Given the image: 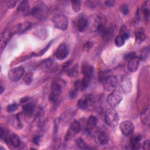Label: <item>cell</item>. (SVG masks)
<instances>
[{"mask_svg": "<svg viewBox=\"0 0 150 150\" xmlns=\"http://www.w3.org/2000/svg\"><path fill=\"white\" fill-rule=\"evenodd\" d=\"M105 121L111 127H115L119 122L118 112L114 109H108L105 113Z\"/></svg>", "mask_w": 150, "mask_h": 150, "instance_id": "1", "label": "cell"}, {"mask_svg": "<svg viewBox=\"0 0 150 150\" xmlns=\"http://www.w3.org/2000/svg\"><path fill=\"white\" fill-rule=\"evenodd\" d=\"M122 94L120 90H114L108 95L107 101L111 107L114 108L119 105L122 100Z\"/></svg>", "mask_w": 150, "mask_h": 150, "instance_id": "2", "label": "cell"}, {"mask_svg": "<svg viewBox=\"0 0 150 150\" xmlns=\"http://www.w3.org/2000/svg\"><path fill=\"white\" fill-rule=\"evenodd\" d=\"M54 26L60 30H66L68 27V20L66 16L63 14H57L52 19Z\"/></svg>", "mask_w": 150, "mask_h": 150, "instance_id": "3", "label": "cell"}, {"mask_svg": "<svg viewBox=\"0 0 150 150\" xmlns=\"http://www.w3.org/2000/svg\"><path fill=\"white\" fill-rule=\"evenodd\" d=\"M61 93L62 87L57 82H53L50 87L49 100L53 103H56L60 96Z\"/></svg>", "mask_w": 150, "mask_h": 150, "instance_id": "4", "label": "cell"}, {"mask_svg": "<svg viewBox=\"0 0 150 150\" xmlns=\"http://www.w3.org/2000/svg\"><path fill=\"white\" fill-rule=\"evenodd\" d=\"M47 12V8L43 3H38L30 11L32 15L39 19L43 18L46 15Z\"/></svg>", "mask_w": 150, "mask_h": 150, "instance_id": "5", "label": "cell"}, {"mask_svg": "<svg viewBox=\"0 0 150 150\" xmlns=\"http://www.w3.org/2000/svg\"><path fill=\"white\" fill-rule=\"evenodd\" d=\"M94 101V97L91 94H88L84 96L77 102L78 107L83 110L88 108V106L93 104Z\"/></svg>", "mask_w": 150, "mask_h": 150, "instance_id": "6", "label": "cell"}, {"mask_svg": "<svg viewBox=\"0 0 150 150\" xmlns=\"http://www.w3.org/2000/svg\"><path fill=\"white\" fill-rule=\"evenodd\" d=\"M24 75V68L19 66L11 69L8 73V78L13 82L19 80Z\"/></svg>", "mask_w": 150, "mask_h": 150, "instance_id": "7", "label": "cell"}, {"mask_svg": "<svg viewBox=\"0 0 150 150\" xmlns=\"http://www.w3.org/2000/svg\"><path fill=\"white\" fill-rule=\"evenodd\" d=\"M118 79L115 76H108L104 81V87L106 91H112L117 88L118 86Z\"/></svg>", "mask_w": 150, "mask_h": 150, "instance_id": "8", "label": "cell"}, {"mask_svg": "<svg viewBox=\"0 0 150 150\" xmlns=\"http://www.w3.org/2000/svg\"><path fill=\"white\" fill-rule=\"evenodd\" d=\"M120 129L121 132L125 136L132 135L134 131V125L133 123L128 120L124 121L120 124Z\"/></svg>", "mask_w": 150, "mask_h": 150, "instance_id": "9", "label": "cell"}, {"mask_svg": "<svg viewBox=\"0 0 150 150\" xmlns=\"http://www.w3.org/2000/svg\"><path fill=\"white\" fill-rule=\"evenodd\" d=\"M120 86L122 90L124 93L128 94L132 90V80L131 77L127 74L124 75L121 79Z\"/></svg>", "mask_w": 150, "mask_h": 150, "instance_id": "10", "label": "cell"}, {"mask_svg": "<svg viewBox=\"0 0 150 150\" xmlns=\"http://www.w3.org/2000/svg\"><path fill=\"white\" fill-rule=\"evenodd\" d=\"M69 52V50L67 45L63 43L57 47L55 52V56L58 60H62L67 57Z\"/></svg>", "mask_w": 150, "mask_h": 150, "instance_id": "11", "label": "cell"}, {"mask_svg": "<svg viewBox=\"0 0 150 150\" xmlns=\"http://www.w3.org/2000/svg\"><path fill=\"white\" fill-rule=\"evenodd\" d=\"M141 62V58L139 57L135 56L134 57L131 59L128 63L127 67L128 70L131 73H134L138 70L139 63Z\"/></svg>", "mask_w": 150, "mask_h": 150, "instance_id": "12", "label": "cell"}, {"mask_svg": "<svg viewBox=\"0 0 150 150\" xmlns=\"http://www.w3.org/2000/svg\"><path fill=\"white\" fill-rule=\"evenodd\" d=\"M150 115H149V108L147 107L145 108L141 113L140 118L143 124L149 126L150 122Z\"/></svg>", "mask_w": 150, "mask_h": 150, "instance_id": "13", "label": "cell"}, {"mask_svg": "<svg viewBox=\"0 0 150 150\" xmlns=\"http://www.w3.org/2000/svg\"><path fill=\"white\" fill-rule=\"evenodd\" d=\"M93 71V67L88 63H84L81 66V72L83 74L84 76L91 78Z\"/></svg>", "mask_w": 150, "mask_h": 150, "instance_id": "14", "label": "cell"}, {"mask_svg": "<svg viewBox=\"0 0 150 150\" xmlns=\"http://www.w3.org/2000/svg\"><path fill=\"white\" fill-rule=\"evenodd\" d=\"M34 33L36 36V37L42 40L46 39L47 36V30L45 29V28L43 26H39L36 29H35Z\"/></svg>", "mask_w": 150, "mask_h": 150, "instance_id": "15", "label": "cell"}, {"mask_svg": "<svg viewBox=\"0 0 150 150\" xmlns=\"http://www.w3.org/2000/svg\"><path fill=\"white\" fill-rule=\"evenodd\" d=\"M88 25V20L85 17H80L77 22V29L80 32L84 31L87 28Z\"/></svg>", "mask_w": 150, "mask_h": 150, "instance_id": "16", "label": "cell"}, {"mask_svg": "<svg viewBox=\"0 0 150 150\" xmlns=\"http://www.w3.org/2000/svg\"><path fill=\"white\" fill-rule=\"evenodd\" d=\"M97 141L101 145H106L109 141L108 135L104 131H101L97 135Z\"/></svg>", "mask_w": 150, "mask_h": 150, "instance_id": "17", "label": "cell"}, {"mask_svg": "<svg viewBox=\"0 0 150 150\" xmlns=\"http://www.w3.org/2000/svg\"><path fill=\"white\" fill-rule=\"evenodd\" d=\"M8 142L13 147H18L21 144V141L19 137L15 134H12L9 136Z\"/></svg>", "mask_w": 150, "mask_h": 150, "instance_id": "18", "label": "cell"}, {"mask_svg": "<svg viewBox=\"0 0 150 150\" xmlns=\"http://www.w3.org/2000/svg\"><path fill=\"white\" fill-rule=\"evenodd\" d=\"M135 42L137 43H141L146 39V35L143 29H140L136 31L135 34Z\"/></svg>", "mask_w": 150, "mask_h": 150, "instance_id": "19", "label": "cell"}, {"mask_svg": "<svg viewBox=\"0 0 150 150\" xmlns=\"http://www.w3.org/2000/svg\"><path fill=\"white\" fill-rule=\"evenodd\" d=\"M97 122V119L96 117L94 115H90L86 121V128L88 130H90L93 129L94 127H96Z\"/></svg>", "mask_w": 150, "mask_h": 150, "instance_id": "20", "label": "cell"}, {"mask_svg": "<svg viewBox=\"0 0 150 150\" xmlns=\"http://www.w3.org/2000/svg\"><path fill=\"white\" fill-rule=\"evenodd\" d=\"M35 104L32 103L25 104L22 107L23 112L26 115H31L35 110Z\"/></svg>", "mask_w": 150, "mask_h": 150, "instance_id": "21", "label": "cell"}, {"mask_svg": "<svg viewBox=\"0 0 150 150\" xmlns=\"http://www.w3.org/2000/svg\"><path fill=\"white\" fill-rule=\"evenodd\" d=\"M31 24L29 22H24L23 23H21L18 25L16 32L18 33H23L25 32L26 30H28L29 28H30Z\"/></svg>", "mask_w": 150, "mask_h": 150, "instance_id": "22", "label": "cell"}, {"mask_svg": "<svg viewBox=\"0 0 150 150\" xmlns=\"http://www.w3.org/2000/svg\"><path fill=\"white\" fill-rule=\"evenodd\" d=\"M81 124L80 123L77 121H73L70 126V131L71 133H74V134H77L79 133L80 130H81Z\"/></svg>", "mask_w": 150, "mask_h": 150, "instance_id": "23", "label": "cell"}, {"mask_svg": "<svg viewBox=\"0 0 150 150\" xmlns=\"http://www.w3.org/2000/svg\"><path fill=\"white\" fill-rule=\"evenodd\" d=\"M78 74H79V67L77 64L74 65V66H73L72 67H71L70 69L67 70V74L69 77H76L77 76Z\"/></svg>", "mask_w": 150, "mask_h": 150, "instance_id": "24", "label": "cell"}, {"mask_svg": "<svg viewBox=\"0 0 150 150\" xmlns=\"http://www.w3.org/2000/svg\"><path fill=\"white\" fill-rule=\"evenodd\" d=\"M17 9L19 12H27L29 10V2L28 1H22L19 5Z\"/></svg>", "mask_w": 150, "mask_h": 150, "instance_id": "25", "label": "cell"}, {"mask_svg": "<svg viewBox=\"0 0 150 150\" xmlns=\"http://www.w3.org/2000/svg\"><path fill=\"white\" fill-rule=\"evenodd\" d=\"M120 36H121L122 38H124L125 40L128 39L129 37V33L127 29V27L125 25H123L121 26L120 30Z\"/></svg>", "mask_w": 150, "mask_h": 150, "instance_id": "26", "label": "cell"}, {"mask_svg": "<svg viewBox=\"0 0 150 150\" xmlns=\"http://www.w3.org/2000/svg\"><path fill=\"white\" fill-rule=\"evenodd\" d=\"M72 9L74 12H79L81 9V2L80 1H71Z\"/></svg>", "mask_w": 150, "mask_h": 150, "instance_id": "27", "label": "cell"}, {"mask_svg": "<svg viewBox=\"0 0 150 150\" xmlns=\"http://www.w3.org/2000/svg\"><path fill=\"white\" fill-rule=\"evenodd\" d=\"M23 80L27 84H30L33 80V74L31 72L26 73L23 76Z\"/></svg>", "mask_w": 150, "mask_h": 150, "instance_id": "28", "label": "cell"}, {"mask_svg": "<svg viewBox=\"0 0 150 150\" xmlns=\"http://www.w3.org/2000/svg\"><path fill=\"white\" fill-rule=\"evenodd\" d=\"M114 42H115V45L120 47H121L122 46L124 43H125V39L124 38H122L121 36L120 35H118L115 37V40H114Z\"/></svg>", "mask_w": 150, "mask_h": 150, "instance_id": "29", "label": "cell"}, {"mask_svg": "<svg viewBox=\"0 0 150 150\" xmlns=\"http://www.w3.org/2000/svg\"><path fill=\"white\" fill-rule=\"evenodd\" d=\"M129 146L132 149H139L141 148V144L139 142L135 141L132 139H131Z\"/></svg>", "mask_w": 150, "mask_h": 150, "instance_id": "30", "label": "cell"}, {"mask_svg": "<svg viewBox=\"0 0 150 150\" xmlns=\"http://www.w3.org/2000/svg\"><path fill=\"white\" fill-rule=\"evenodd\" d=\"M90 81H91V77H86V76L83 77V78L81 80V83H82L84 90L88 86V85L90 83Z\"/></svg>", "mask_w": 150, "mask_h": 150, "instance_id": "31", "label": "cell"}, {"mask_svg": "<svg viewBox=\"0 0 150 150\" xmlns=\"http://www.w3.org/2000/svg\"><path fill=\"white\" fill-rule=\"evenodd\" d=\"M76 144L77 146L81 149H87V146L84 141L81 138H78L76 141Z\"/></svg>", "mask_w": 150, "mask_h": 150, "instance_id": "32", "label": "cell"}, {"mask_svg": "<svg viewBox=\"0 0 150 150\" xmlns=\"http://www.w3.org/2000/svg\"><path fill=\"white\" fill-rule=\"evenodd\" d=\"M18 108V105L15 103H13V104H9L7 107L6 111L8 112H15Z\"/></svg>", "mask_w": 150, "mask_h": 150, "instance_id": "33", "label": "cell"}, {"mask_svg": "<svg viewBox=\"0 0 150 150\" xmlns=\"http://www.w3.org/2000/svg\"><path fill=\"white\" fill-rule=\"evenodd\" d=\"M120 9L121 13H122L124 15H127L129 13V8L128 5H127L126 4L121 5L120 8Z\"/></svg>", "mask_w": 150, "mask_h": 150, "instance_id": "34", "label": "cell"}, {"mask_svg": "<svg viewBox=\"0 0 150 150\" xmlns=\"http://www.w3.org/2000/svg\"><path fill=\"white\" fill-rule=\"evenodd\" d=\"M108 77V76H107V73L105 71H102L100 72L98 76V78L99 79V80L100 81H104V80Z\"/></svg>", "mask_w": 150, "mask_h": 150, "instance_id": "35", "label": "cell"}, {"mask_svg": "<svg viewBox=\"0 0 150 150\" xmlns=\"http://www.w3.org/2000/svg\"><path fill=\"white\" fill-rule=\"evenodd\" d=\"M16 4V1H6V5H7L8 8H13L15 6Z\"/></svg>", "mask_w": 150, "mask_h": 150, "instance_id": "36", "label": "cell"}, {"mask_svg": "<svg viewBox=\"0 0 150 150\" xmlns=\"http://www.w3.org/2000/svg\"><path fill=\"white\" fill-rule=\"evenodd\" d=\"M142 148H143L144 149H145V150H148V149H149L150 143H149V140H146L144 142L143 145H142Z\"/></svg>", "mask_w": 150, "mask_h": 150, "instance_id": "37", "label": "cell"}, {"mask_svg": "<svg viewBox=\"0 0 150 150\" xmlns=\"http://www.w3.org/2000/svg\"><path fill=\"white\" fill-rule=\"evenodd\" d=\"M135 56H136L135 53H134V52L129 53H128V54H125V55L124 56V59H125V60H129L131 59L134 57Z\"/></svg>", "mask_w": 150, "mask_h": 150, "instance_id": "38", "label": "cell"}, {"mask_svg": "<svg viewBox=\"0 0 150 150\" xmlns=\"http://www.w3.org/2000/svg\"><path fill=\"white\" fill-rule=\"evenodd\" d=\"M77 90L74 88V90H72L70 93V97L71 98H74L77 96Z\"/></svg>", "mask_w": 150, "mask_h": 150, "instance_id": "39", "label": "cell"}, {"mask_svg": "<svg viewBox=\"0 0 150 150\" xmlns=\"http://www.w3.org/2000/svg\"><path fill=\"white\" fill-rule=\"evenodd\" d=\"M91 47H92V43H91L90 42H87L84 44V49H87V50L90 49Z\"/></svg>", "mask_w": 150, "mask_h": 150, "instance_id": "40", "label": "cell"}, {"mask_svg": "<svg viewBox=\"0 0 150 150\" xmlns=\"http://www.w3.org/2000/svg\"><path fill=\"white\" fill-rule=\"evenodd\" d=\"M105 5L108 6H112L114 5L115 1H105Z\"/></svg>", "mask_w": 150, "mask_h": 150, "instance_id": "41", "label": "cell"}, {"mask_svg": "<svg viewBox=\"0 0 150 150\" xmlns=\"http://www.w3.org/2000/svg\"><path fill=\"white\" fill-rule=\"evenodd\" d=\"M40 141V138L39 136H36L34 138V139H33V142L36 144H38L39 142Z\"/></svg>", "mask_w": 150, "mask_h": 150, "instance_id": "42", "label": "cell"}]
</instances>
